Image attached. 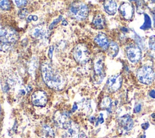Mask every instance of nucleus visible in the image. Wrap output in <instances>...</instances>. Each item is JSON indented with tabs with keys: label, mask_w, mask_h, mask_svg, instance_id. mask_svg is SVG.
Listing matches in <instances>:
<instances>
[{
	"label": "nucleus",
	"mask_w": 155,
	"mask_h": 138,
	"mask_svg": "<svg viewBox=\"0 0 155 138\" xmlns=\"http://www.w3.org/2000/svg\"><path fill=\"white\" fill-rule=\"evenodd\" d=\"M41 74L44 81L49 88L56 90H60L63 88V77L50 63H44L42 64Z\"/></svg>",
	"instance_id": "nucleus-1"
},
{
	"label": "nucleus",
	"mask_w": 155,
	"mask_h": 138,
	"mask_svg": "<svg viewBox=\"0 0 155 138\" xmlns=\"http://www.w3.org/2000/svg\"><path fill=\"white\" fill-rule=\"evenodd\" d=\"M19 35L13 28L6 26L0 31V50L3 52L9 50L18 40Z\"/></svg>",
	"instance_id": "nucleus-2"
},
{
	"label": "nucleus",
	"mask_w": 155,
	"mask_h": 138,
	"mask_svg": "<svg viewBox=\"0 0 155 138\" xmlns=\"http://www.w3.org/2000/svg\"><path fill=\"white\" fill-rule=\"evenodd\" d=\"M70 12L74 18L79 21H82L87 17L88 15V8L83 2H74L70 7Z\"/></svg>",
	"instance_id": "nucleus-3"
},
{
	"label": "nucleus",
	"mask_w": 155,
	"mask_h": 138,
	"mask_svg": "<svg viewBox=\"0 0 155 138\" xmlns=\"http://www.w3.org/2000/svg\"><path fill=\"white\" fill-rule=\"evenodd\" d=\"M93 71V81L96 84L101 83L105 77L104 57L102 55H99L95 58L94 60Z\"/></svg>",
	"instance_id": "nucleus-4"
},
{
	"label": "nucleus",
	"mask_w": 155,
	"mask_h": 138,
	"mask_svg": "<svg viewBox=\"0 0 155 138\" xmlns=\"http://www.w3.org/2000/svg\"><path fill=\"white\" fill-rule=\"evenodd\" d=\"M73 55L79 64H84L89 60L90 52L84 44H78L73 50Z\"/></svg>",
	"instance_id": "nucleus-5"
},
{
	"label": "nucleus",
	"mask_w": 155,
	"mask_h": 138,
	"mask_svg": "<svg viewBox=\"0 0 155 138\" xmlns=\"http://www.w3.org/2000/svg\"><path fill=\"white\" fill-rule=\"evenodd\" d=\"M137 77L141 83L145 85H150L153 81L155 74L151 66H143L137 71Z\"/></svg>",
	"instance_id": "nucleus-6"
},
{
	"label": "nucleus",
	"mask_w": 155,
	"mask_h": 138,
	"mask_svg": "<svg viewBox=\"0 0 155 138\" xmlns=\"http://www.w3.org/2000/svg\"><path fill=\"white\" fill-rule=\"evenodd\" d=\"M64 138H79V127L78 124L70 120L63 128Z\"/></svg>",
	"instance_id": "nucleus-7"
},
{
	"label": "nucleus",
	"mask_w": 155,
	"mask_h": 138,
	"mask_svg": "<svg viewBox=\"0 0 155 138\" xmlns=\"http://www.w3.org/2000/svg\"><path fill=\"white\" fill-rule=\"evenodd\" d=\"M127 56L132 63H137L141 58V50L136 44H131L126 50Z\"/></svg>",
	"instance_id": "nucleus-8"
},
{
	"label": "nucleus",
	"mask_w": 155,
	"mask_h": 138,
	"mask_svg": "<svg viewBox=\"0 0 155 138\" xmlns=\"http://www.w3.org/2000/svg\"><path fill=\"white\" fill-rule=\"evenodd\" d=\"M31 100L34 105L37 106H44L47 102V95L45 91L38 90L32 94Z\"/></svg>",
	"instance_id": "nucleus-9"
},
{
	"label": "nucleus",
	"mask_w": 155,
	"mask_h": 138,
	"mask_svg": "<svg viewBox=\"0 0 155 138\" xmlns=\"http://www.w3.org/2000/svg\"><path fill=\"white\" fill-rule=\"evenodd\" d=\"M122 84V77L120 75H115L108 78L106 83V88L110 92H115L120 88Z\"/></svg>",
	"instance_id": "nucleus-10"
},
{
	"label": "nucleus",
	"mask_w": 155,
	"mask_h": 138,
	"mask_svg": "<svg viewBox=\"0 0 155 138\" xmlns=\"http://www.w3.org/2000/svg\"><path fill=\"white\" fill-rule=\"evenodd\" d=\"M120 14L126 19H131L134 13V6L132 4L124 2L122 4L119 9Z\"/></svg>",
	"instance_id": "nucleus-11"
},
{
	"label": "nucleus",
	"mask_w": 155,
	"mask_h": 138,
	"mask_svg": "<svg viewBox=\"0 0 155 138\" xmlns=\"http://www.w3.org/2000/svg\"><path fill=\"white\" fill-rule=\"evenodd\" d=\"M119 126L121 131L127 132L132 129L133 121L130 116L125 115L119 119Z\"/></svg>",
	"instance_id": "nucleus-12"
},
{
	"label": "nucleus",
	"mask_w": 155,
	"mask_h": 138,
	"mask_svg": "<svg viewBox=\"0 0 155 138\" xmlns=\"http://www.w3.org/2000/svg\"><path fill=\"white\" fill-rule=\"evenodd\" d=\"M94 41L97 45L104 50L108 49L110 44L107 36L103 33H100L97 35L94 38Z\"/></svg>",
	"instance_id": "nucleus-13"
},
{
	"label": "nucleus",
	"mask_w": 155,
	"mask_h": 138,
	"mask_svg": "<svg viewBox=\"0 0 155 138\" xmlns=\"http://www.w3.org/2000/svg\"><path fill=\"white\" fill-rule=\"evenodd\" d=\"M70 120L69 115L65 112L61 113L56 118V123L57 125L61 128H63Z\"/></svg>",
	"instance_id": "nucleus-14"
},
{
	"label": "nucleus",
	"mask_w": 155,
	"mask_h": 138,
	"mask_svg": "<svg viewBox=\"0 0 155 138\" xmlns=\"http://www.w3.org/2000/svg\"><path fill=\"white\" fill-rule=\"evenodd\" d=\"M105 11L109 15H114L116 12L117 4L114 1H106L104 4Z\"/></svg>",
	"instance_id": "nucleus-15"
},
{
	"label": "nucleus",
	"mask_w": 155,
	"mask_h": 138,
	"mask_svg": "<svg viewBox=\"0 0 155 138\" xmlns=\"http://www.w3.org/2000/svg\"><path fill=\"white\" fill-rule=\"evenodd\" d=\"M93 24L97 29H103L105 25V20L103 16L101 14L97 15L93 20Z\"/></svg>",
	"instance_id": "nucleus-16"
},
{
	"label": "nucleus",
	"mask_w": 155,
	"mask_h": 138,
	"mask_svg": "<svg viewBox=\"0 0 155 138\" xmlns=\"http://www.w3.org/2000/svg\"><path fill=\"white\" fill-rule=\"evenodd\" d=\"M108 53L111 57H114L117 55L119 51V47L117 43L114 41H111L108 47Z\"/></svg>",
	"instance_id": "nucleus-17"
},
{
	"label": "nucleus",
	"mask_w": 155,
	"mask_h": 138,
	"mask_svg": "<svg viewBox=\"0 0 155 138\" xmlns=\"http://www.w3.org/2000/svg\"><path fill=\"white\" fill-rule=\"evenodd\" d=\"M101 108L105 109L108 112H111L112 108V100L108 97H105L101 103Z\"/></svg>",
	"instance_id": "nucleus-18"
},
{
	"label": "nucleus",
	"mask_w": 155,
	"mask_h": 138,
	"mask_svg": "<svg viewBox=\"0 0 155 138\" xmlns=\"http://www.w3.org/2000/svg\"><path fill=\"white\" fill-rule=\"evenodd\" d=\"M45 33H46V31L43 27L38 26V27H36V28L33 30L32 35L35 38H42V36H44L45 35Z\"/></svg>",
	"instance_id": "nucleus-19"
},
{
	"label": "nucleus",
	"mask_w": 155,
	"mask_h": 138,
	"mask_svg": "<svg viewBox=\"0 0 155 138\" xmlns=\"http://www.w3.org/2000/svg\"><path fill=\"white\" fill-rule=\"evenodd\" d=\"M42 133L44 138H54V133L51 127L48 125H44L42 127Z\"/></svg>",
	"instance_id": "nucleus-20"
},
{
	"label": "nucleus",
	"mask_w": 155,
	"mask_h": 138,
	"mask_svg": "<svg viewBox=\"0 0 155 138\" xmlns=\"http://www.w3.org/2000/svg\"><path fill=\"white\" fill-rule=\"evenodd\" d=\"M151 22L150 16L147 14H144V22L140 28L142 30H147L151 28Z\"/></svg>",
	"instance_id": "nucleus-21"
},
{
	"label": "nucleus",
	"mask_w": 155,
	"mask_h": 138,
	"mask_svg": "<svg viewBox=\"0 0 155 138\" xmlns=\"http://www.w3.org/2000/svg\"><path fill=\"white\" fill-rule=\"evenodd\" d=\"M148 47L153 53H155V35H152L150 37L148 41Z\"/></svg>",
	"instance_id": "nucleus-22"
},
{
	"label": "nucleus",
	"mask_w": 155,
	"mask_h": 138,
	"mask_svg": "<svg viewBox=\"0 0 155 138\" xmlns=\"http://www.w3.org/2000/svg\"><path fill=\"white\" fill-rule=\"evenodd\" d=\"M11 7L9 1H0V8L3 10H9Z\"/></svg>",
	"instance_id": "nucleus-23"
},
{
	"label": "nucleus",
	"mask_w": 155,
	"mask_h": 138,
	"mask_svg": "<svg viewBox=\"0 0 155 138\" xmlns=\"http://www.w3.org/2000/svg\"><path fill=\"white\" fill-rule=\"evenodd\" d=\"M13 2H15V4L19 8H21L26 5L27 4V1H14Z\"/></svg>",
	"instance_id": "nucleus-24"
},
{
	"label": "nucleus",
	"mask_w": 155,
	"mask_h": 138,
	"mask_svg": "<svg viewBox=\"0 0 155 138\" xmlns=\"http://www.w3.org/2000/svg\"><path fill=\"white\" fill-rule=\"evenodd\" d=\"M62 19V16H59L58 18H57V19H54L53 21V22H51V24L50 25V26H49V29H52L60 21H61V19Z\"/></svg>",
	"instance_id": "nucleus-25"
},
{
	"label": "nucleus",
	"mask_w": 155,
	"mask_h": 138,
	"mask_svg": "<svg viewBox=\"0 0 155 138\" xmlns=\"http://www.w3.org/2000/svg\"><path fill=\"white\" fill-rule=\"evenodd\" d=\"M27 11L26 9H21V10L19 11V13H18L19 16L21 18H25V16L27 15Z\"/></svg>",
	"instance_id": "nucleus-26"
},
{
	"label": "nucleus",
	"mask_w": 155,
	"mask_h": 138,
	"mask_svg": "<svg viewBox=\"0 0 155 138\" xmlns=\"http://www.w3.org/2000/svg\"><path fill=\"white\" fill-rule=\"evenodd\" d=\"M36 21L38 20V16L36 15H30L27 17V22H30L31 21Z\"/></svg>",
	"instance_id": "nucleus-27"
},
{
	"label": "nucleus",
	"mask_w": 155,
	"mask_h": 138,
	"mask_svg": "<svg viewBox=\"0 0 155 138\" xmlns=\"http://www.w3.org/2000/svg\"><path fill=\"white\" fill-rule=\"evenodd\" d=\"M141 110V105L140 104H136L134 108V112L136 113H138Z\"/></svg>",
	"instance_id": "nucleus-28"
},
{
	"label": "nucleus",
	"mask_w": 155,
	"mask_h": 138,
	"mask_svg": "<svg viewBox=\"0 0 155 138\" xmlns=\"http://www.w3.org/2000/svg\"><path fill=\"white\" fill-rule=\"evenodd\" d=\"M104 122V119H103V116L102 114H100V116L97 119V123H102Z\"/></svg>",
	"instance_id": "nucleus-29"
},
{
	"label": "nucleus",
	"mask_w": 155,
	"mask_h": 138,
	"mask_svg": "<svg viewBox=\"0 0 155 138\" xmlns=\"http://www.w3.org/2000/svg\"><path fill=\"white\" fill-rule=\"evenodd\" d=\"M141 126H142V128L143 129H147L148 127H149V123H143V124H142V125H141Z\"/></svg>",
	"instance_id": "nucleus-30"
},
{
	"label": "nucleus",
	"mask_w": 155,
	"mask_h": 138,
	"mask_svg": "<svg viewBox=\"0 0 155 138\" xmlns=\"http://www.w3.org/2000/svg\"><path fill=\"white\" fill-rule=\"evenodd\" d=\"M150 95L151 97L154 98H155V91L154 90H151L150 92Z\"/></svg>",
	"instance_id": "nucleus-31"
},
{
	"label": "nucleus",
	"mask_w": 155,
	"mask_h": 138,
	"mask_svg": "<svg viewBox=\"0 0 155 138\" xmlns=\"http://www.w3.org/2000/svg\"><path fill=\"white\" fill-rule=\"evenodd\" d=\"M53 46L50 49V50H49V55H50V57L51 58L52 57V52H53Z\"/></svg>",
	"instance_id": "nucleus-32"
},
{
	"label": "nucleus",
	"mask_w": 155,
	"mask_h": 138,
	"mask_svg": "<svg viewBox=\"0 0 155 138\" xmlns=\"http://www.w3.org/2000/svg\"><path fill=\"white\" fill-rule=\"evenodd\" d=\"M78 105H76V104H74V105H73V108H72V111H76L77 109H78Z\"/></svg>",
	"instance_id": "nucleus-33"
},
{
	"label": "nucleus",
	"mask_w": 155,
	"mask_h": 138,
	"mask_svg": "<svg viewBox=\"0 0 155 138\" xmlns=\"http://www.w3.org/2000/svg\"><path fill=\"white\" fill-rule=\"evenodd\" d=\"M153 22H154V26L155 27V11L153 12Z\"/></svg>",
	"instance_id": "nucleus-34"
},
{
	"label": "nucleus",
	"mask_w": 155,
	"mask_h": 138,
	"mask_svg": "<svg viewBox=\"0 0 155 138\" xmlns=\"http://www.w3.org/2000/svg\"><path fill=\"white\" fill-rule=\"evenodd\" d=\"M67 21H62V25H64V26H66V25H67Z\"/></svg>",
	"instance_id": "nucleus-35"
},
{
	"label": "nucleus",
	"mask_w": 155,
	"mask_h": 138,
	"mask_svg": "<svg viewBox=\"0 0 155 138\" xmlns=\"http://www.w3.org/2000/svg\"><path fill=\"white\" fill-rule=\"evenodd\" d=\"M1 106H0V116H1Z\"/></svg>",
	"instance_id": "nucleus-36"
},
{
	"label": "nucleus",
	"mask_w": 155,
	"mask_h": 138,
	"mask_svg": "<svg viewBox=\"0 0 155 138\" xmlns=\"http://www.w3.org/2000/svg\"><path fill=\"white\" fill-rule=\"evenodd\" d=\"M154 2H155V1H154Z\"/></svg>",
	"instance_id": "nucleus-37"
}]
</instances>
